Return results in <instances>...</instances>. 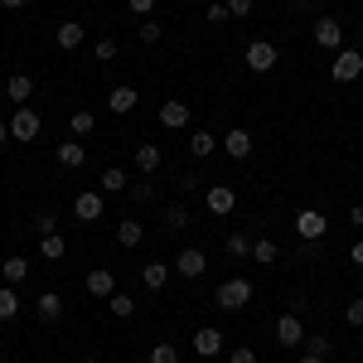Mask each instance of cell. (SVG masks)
Wrapping results in <instances>:
<instances>
[{"mask_svg": "<svg viewBox=\"0 0 363 363\" xmlns=\"http://www.w3.org/2000/svg\"><path fill=\"white\" fill-rule=\"evenodd\" d=\"M252 296H257V291H252V281H247V277H228L223 286L213 291V306L228 310V315H238V310H247V306H252Z\"/></svg>", "mask_w": 363, "mask_h": 363, "instance_id": "cell-1", "label": "cell"}, {"mask_svg": "<svg viewBox=\"0 0 363 363\" xmlns=\"http://www.w3.org/2000/svg\"><path fill=\"white\" fill-rule=\"evenodd\" d=\"M330 78H335V83H359L363 78V49L344 44V49L335 54V63H330Z\"/></svg>", "mask_w": 363, "mask_h": 363, "instance_id": "cell-2", "label": "cell"}, {"mask_svg": "<svg viewBox=\"0 0 363 363\" xmlns=\"http://www.w3.org/2000/svg\"><path fill=\"white\" fill-rule=\"evenodd\" d=\"M310 39H315L320 49H330V54H339V49H344V25H339L335 15H320V20L310 25Z\"/></svg>", "mask_w": 363, "mask_h": 363, "instance_id": "cell-3", "label": "cell"}, {"mask_svg": "<svg viewBox=\"0 0 363 363\" xmlns=\"http://www.w3.org/2000/svg\"><path fill=\"white\" fill-rule=\"evenodd\" d=\"M73 213H78V223H97L107 213V194L102 189H83V194L73 199Z\"/></svg>", "mask_w": 363, "mask_h": 363, "instance_id": "cell-4", "label": "cell"}, {"mask_svg": "<svg viewBox=\"0 0 363 363\" xmlns=\"http://www.w3.org/2000/svg\"><path fill=\"white\" fill-rule=\"evenodd\" d=\"M203 272H208V252H203V247H184L179 257H174V277L199 281Z\"/></svg>", "mask_w": 363, "mask_h": 363, "instance_id": "cell-5", "label": "cell"}, {"mask_svg": "<svg viewBox=\"0 0 363 363\" xmlns=\"http://www.w3.org/2000/svg\"><path fill=\"white\" fill-rule=\"evenodd\" d=\"M44 131V116L34 112V107H15V116H10V136L15 140H34Z\"/></svg>", "mask_w": 363, "mask_h": 363, "instance_id": "cell-6", "label": "cell"}, {"mask_svg": "<svg viewBox=\"0 0 363 363\" xmlns=\"http://www.w3.org/2000/svg\"><path fill=\"white\" fill-rule=\"evenodd\" d=\"M277 344L281 349H301V344H306V325H301L296 310H286V315L277 320Z\"/></svg>", "mask_w": 363, "mask_h": 363, "instance_id": "cell-7", "label": "cell"}, {"mask_svg": "<svg viewBox=\"0 0 363 363\" xmlns=\"http://www.w3.org/2000/svg\"><path fill=\"white\" fill-rule=\"evenodd\" d=\"M296 233H301V238H310V242H325L330 218H325L320 208H301V213H296Z\"/></svg>", "mask_w": 363, "mask_h": 363, "instance_id": "cell-8", "label": "cell"}, {"mask_svg": "<svg viewBox=\"0 0 363 363\" xmlns=\"http://www.w3.org/2000/svg\"><path fill=\"white\" fill-rule=\"evenodd\" d=\"M247 68L252 73H272V68H277V44H272V39H252L247 44Z\"/></svg>", "mask_w": 363, "mask_h": 363, "instance_id": "cell-9", "label": "cell"}, {"mask_svg": "<svg viewBox=\"0 0 363 363\" xmlns=\"http://www.w3.org/2000/svg\"><path fill=\"white\" fill-rule=\"evenodd\" d=\"M203 199H208V213H213V218H228V213L238 208L233 184H208V189H203Z\"/></svg>", "mask_w": 363, "mask_h": 363, "instance_id": "cell-10", "label": "cell"}, {"mask_svg": "<svg viewBox=\"0 0 363 363\" xmlns=\"http://www.w3.org/2000/svg\"><path fill=\"white\" fill-rule=\"evenodd\" d=\"M107 107H112L116 116H131V112L140 107V92H136L131 83H116L112 92H107Z\"/></svg>", "mask_w": 363, "mask_h": 363, "instance_id": "cell-11", "label": "cell"}, {"mask_svg": "<svg viewBox=\"0 0 363 363\" xmlns=\"http://www.w3.org/2000/svg\"><path fill=\"white\" fill-rule=\"evenodd\" d=\"M83 286H87V296H97V301H112L116 296V277L107 272V267H92Z\"/></svg>", "mask_w": 363, "mask_h": 363, "instance_id": "cell-12", "label": "cell"}, {"mask_svg": "<svg viewBox=\"0 0 363 363\" xmlns=\"http://www.w3.org/2000/svg\"><path fill=\"white\" fill-rule=\"evenodd\" d=\"M83 39H87V29L78 25V20H63V25L54 29V44L63 49V54H73V49H83Z\"/></svg>", "mask_w": 363, "mask_h": 363, "instance_id": "cell-13", "label": "cell"}, {"mask_svg": "<svg viewBox=\"0 0 363 363\" xmlns=\"http://www.w3.org/2000/svg\"><path fill=\"white\" fill-rule=\"evenodd\" d=\"M223 330H213V325H203V330H199L194 335V354L199 359H213V354H223Z\"/></svg>", "mask_w": 363, "mask_h": 363, "instance_id": "cell-14", "label": "cell"}, {"mask_svg": "<svg viewBox=\"0 0 363 363\" xmlns=\"http://www.w3.org/2000/svg\"><path fill=\"white\" fill-rule=\"evenodd\" d=\"M184 145H189V160H208L213 150H223V140L213 136V131H189Z\"/></svg>", "mask_w": 363, "mask_h": 363, "instance_id": "cell-15", "label": "cell"}, {"mask_svg": "<svg viewBox=\"0 0 363 363\" xmlns=\"http://www.w3.org/2000/svg\"><path fill=\"white\" fill-rule=\"evenodd\" d=\"M5 97H10L15 107H25L29 97H34V78H29V73H10V78H5Z\"/></svg>", "mask_w": 363, "mask_h": 363, "instance_id": "cell-16", "label": "cell"}, {"mask_svg": "<svg viewBox=\"0 0 363 363\" xmlns=\"http://www.w3.org/2000/svg\"><path fill=\"white\" fill-rule=\"evenodd\" d=\"M189 107H184V102H174V97H169L165 107H160V126H165V131H184V126H189Z\"/></svg>", "mask_w": 363, "mask_h": 363, "instance_id": "cell-17", "label": "cell"}, {"mask_svg": "<svg viewBox=\"0 0 363 363\" xmlns=\"http://www.w3.org/2000/svg\"><path fill=\"white\" fill-rule=\"evenodd\" d=\"M131 160H136V169H140V174H155V169L165 165V155H160V145H150V140H140V145H136V155H131Z\"/></svg>", "mask_w": 363, "mask_h": 363, "instance_id": "cell-18", "label": "cell"}, {"mask_svg": "<svg viewBox=\"0 0 363 363\" xmlns=\"http://www.w3.org/2000/svg\"><path fill=\"white\" fill-rule=\"evenodd\" d=\"M160 223H165L169 233H179V228H189V203H184V199H169L165 208H160Z\"/></svg>", "mask_w": 363, "mask_h": 363, "instance_id": "cell-19", "label": "cell"}, {"mask_svg": "<svg viewBox=\"0 0 363 363\" xmlns=\"http://www.w3.org/2000/svg\"><path fill=\"white\" fill-rule=\"evenodd\" d=\"M116 242H121V247H140V242H145V223L126 213V218L116 223Z\"/></svg>", "mask_w": 363, "mask_h": 363, "instance_id": "cell-20", "label": "cell"}, {"mask_svg": "<svg viewBox=\"0 0 363 363\" xmlns=\"http://www.w3.org/2000/svg\"><path fill=\"white\" fill-rule=\"evenodd\" d=\"M34 315H39L44 325H54L58 315H63V296H58V291H44V296H34Z\"/></svg>", "mask_w": 363, "mask_h": 363, "instance_id": "cell-21", "label": "cell"}, {"mask_svg": "<svg viewBox=\"0 0 363 363\" xmlns=\"http://www.w3.org/2000/svg\"><path fill=\"white\" fill-rule=\"evenodd\" d=\"M54 155H58V165H63V169H78V165L87 160V145H83L78 136H73V140H63V145H58Z\"/></svg>", "mask_w": 363, "mask_h": 363, "instance_id": "cell-22", "label": "cell"}, {"mask_svg": "<svg viewBox=\"0 0 363 363\" xmlns=\"http://www.w3.org/2000/svg\"><path fill=\"white\" fill-rule=\"evenodd\" d=\"M97 189H102V194H126V189H131V174H126L121 165H107V169H102V184H97Z\"/></svg>", "mask_w": 363, "mask_h": 363, "instance_id": "cell-23", "label": "cell"}, {"mask_svg": "<svg viewBox=\"0 0 363 363\" xmlns=\"http://www.w3.org/2000/svg\"><path fill=\"white\" fill-rule=\"evenodd\" d=\"M223 155H233V160H247V155H252V136L242 131V126L223 136Z\"/></svg>", "mask_w": 363, "mask_h": 363, "instance_id": "cell-24", "label": "cell"}, {"mask_svg": "<svg viewBox=\"0 0 363 363\" xmlns=\"http://www.w3.org/2000/svg\"><path fill=\"white\" fill-rule=\"evenodd\" d=\"M252 262H257V267H277L281 247L272 242V238H257V242H252Z\"/></svg>", "mask_w": 363, "mask_h": 363, "instance_id": "cell-25", "label": "cell"}, {"mask_svg": "<svg viewBox=\"0 0 363 363\" xmlns=\"http://www.w3.org/2000/svg\"><path fill=\"white\" fill-rule=\"evenodd\" d=\"M0 277H5V286H20V281L29 277V262L25 257H5V262H0Z\"/></svg>", "mask_w": 363, "mask_h": 363, "instance_id": "cell-26", "label": "cell"}, {"mask_svg": "<svg viewBox=\"0 0 363 363\" xmlns=\"http://www.w3.org/2000/svg\"><path fill=\"white\" fill-rule=\"evenodd\" d=\"M140 281H145V291H160V286L169 281V262H145Z\"/></svg>", "mask_w": 363, "mask_h": 363, "instance_id": "cell-27", "label": "cell"}, {"mask_svg": "<svg viewBox=\"0 0 363 363\" xmlns=\"http://www.w3.org/2000/svg\"><path fill=\"white\" fill-rule=\"evenodd\" d=\"M301 349H306V354H315V359H330V354H335V339H330V335H306V344H301Z\"/></svg>", "mask_w": 363, "mask_h": 363, "instance_id": "cell-28", "label": "cell"}, {"mask_svg": "<svg viewBox=\"0 0 363 363\" xmlns=\"http://www.w3.org/2000/svg\"><path fill=\"white\" fill-rule=\"evenodd\" d=\"M68 126H73V136L83 140V136H92V131H97V116H92V112H83V107H78V112L68 116Z\"/></svg>", "mask_w": 363, "mask_h": 363, "instance_id": "cell-29", "label": "cell"}, {"mask_svg": "<svg viewBox=\"0 0 363 363\" xmlns=\"http://www.w3.org/2000/svg\"><path fill=\"white\" fill-rule=\"evenodd\" d=\"M223 252H228V257H252V242H247V233H238V228H233V233L223 238Z\"/></svg>", "mask_w": 363, "mask_h": 363, "instance_id": "cell-30", "label": "cell"}, {"mask_svg": "<svg viewBox=\"0 0 363 363\" xmlns=\"http://www.w3.org/2000/svg\"><path fill=\"white\" fill-rule=\"evenodd\" d=\"M63 252H68V242H63L58 233H49V238H39V257H44V262H58Z\"/></svg>", "mask_w": 363, "mask_h": 363, "instance_id": "cell-31", "label": "cell"}, {"mask_svg": "<svg viewBox=\"0 0 363 363\" xmlns=\"http://www.w3.org/2000/svg\"><path fill=\"white\" fill-rule=\"evenodd\" d=\"M20 315V296H15V286H0V320H15Z\"/></svg>", "mask_w": 363, "mask_h": 363, "instance_id": "cell-32", "label": "cell"}, {"mask_svg": "<svg viewBox=\"0 0 363 363\" xmlns=\"http://www.w3.org/2000/svg\"><path fill=\"white\" fill-rule=\"evenodd\" d=\"M107 306H112V315H116V320H131V315H136V301H131L126 291H116V296L107 301Z\"/></svg>", "mask_w": 363, "mask_h": 363, "instance_id": "cell-33", "label": "cell"}, {"mask_svg": "<svg viewBox=\"0 0 363 363\" xmlns=\"http://www.w3.org/2000/svg\"><path fill=\"white\" fill-rule=\"evenodd\" d=\"M126 194H131V203H155V199H160V189H155L150 179H140V184H131V189H126Z\"/></svg>", "mask_w": 363, "mask_h": 363, "instance_id": "cell-34", "label": "cell"}, {"mask_svg": "<svg viewBox=\"0 0 363 363\" xmlns=\"http://www.w3.org/2000/svg\"><path fill=\"white\" fill-rule=\"evenodd\" d=\"M58 218L54 213H49V208H39V213H34V218H29V228H34V233H39V238H49V233H58Z\"/></svg>", "mask_w": 363, "mask_h": 363, "instance_id": "cell-35", "label": "cell"}, {"mask_svg": "<svg viewBox=\"0 0 363 363\" xmlns=\"http://www.w3.org/2000/svg\"><path fill=\"white\" fill-rule=\"evenodd\" d=\"M116 49H121V44H116L112 34H102V39L92 44V54H97V63H112V58H116Z\"/></svg>", "mask_w": 363, "mask_h": 363, "instance_id": "cell-36", "label": "cell"}, {"mask_svg": "<svg viewBox=\"0 0 363 363\" xmlns=\"http://www.w3.org/2000/svg\"><path fill=\"white\" fill-rule=\"evenodd\" d=\"M150 363H179V349H174L169 339H160V344L150 349Z\"/></svg>", "mask_w": 363, "mask_h": 363, "instance_id": "cell-37", "label": "cell"}, {"mask_svg": "<svg viewBox=\"0 0 363 363\" xmlns=\"http://www.w3.org/2000/svg\"><path fill=\"white\" fill-rule=\"evenodd\" d=\"M199 189H208L203 174H199V169H184V174H179V194H199Z\"/></svg>", "mask_w": 363, "mask_h": 363, "instance_id": "cell-38", "label": "cell"}, {"mask_svg": "<svg viewBox=\"0 0 363 363\" xmlns=\"http://www.w3.org/2000/svg\"><path fill=\"white\" fill-rule=\"evenodd\" d=\"M140 44H160V34H165V25H160V20H140Z\"/></svg>", "mask_w": 363, "mask_h": 363, "instance_id": "cell-39", "label": "cell"}, {"mask_svg": "<svg viewBox=\"0 0 363 363\" xmlns=\"http://www.w3.org/2000/svg\"><path fill=\"white\" fill-rule=\"evenodd\" d=\"M228 363H257V349L252 344H238V349H228Z\"/></svg>", "mask_w": 363, "mask_h": 363, "instance_id": "cell-40", "label": "cell"}, {"mask_svg": "<svg viewBox=\"0 0 363 363\" xmlns=\"http://www.w3.org/2000/svg\"><path fill=\"white\" fill-rule=\"evenodd\" d=\"M233 15H228V5L223 0H208V25H228Z\"/></svg>", "mask_w": 363, "mask_h": 363, "instance_id": "cell-41", "label": "cell"}, {"mask_svg": "<svg viewBox=\"0 0 363 363\" xmlns=\"http://www.w3.org/2000/svg\"><path fill=\"white\" fill-rule=\"evenodd\" d=\"M315 257H320V242L301 238V247H296V262H315Z\"/></svg>", "mask_w": 363, "mask_h": 363, "instance_id": "cell-42", "label": "cell"}, {"mask_svg": "<svg viewBox=\"0 0 363 363\" xmlns=\"http://www.w3.org/2000/svg\"><path fill=\"white\" fill-rule=\"evenodd\" d=\"M344 320H349L354 330H363V301H349V306H344Z\"/></svg>", "mask_w": 363, "mask_h": 363, "instance_id": "cell-43", "label": "cell"}, {"mask_svg": "<svg viewBox=\"0 0 363 363\" xmlns=\"http://www.w3.org/2000/svg\"><path fill=\"white\" fill-rule=\"evenodd\" d=\"M223 5H228V15L238 20V15H252V5H257V0H223Z\"/></svg>", "mask_w": 363, "mask_h": 363, "instance_id": "cell-44", "label": "cell"}, {"mask_svg": "<svg viewBox=\"0 0 363 363\" xmlns=\"http://www.w3.org/2000/svg\"><path fill=\"white\" fill-rule=\"evenodd\" d=\"M150 10H155V0H131V15H140V20H150Z\"/></svg>", "mask_w": 363, "mask_h": 363, "instance_id": "cell-45", "label": "cell"}, {"mask_svg": "<svg viewBox=\"0 0 363 363\" xmlns=\"http://www.w3.org/2000/svg\"><path fill=\"white\" fill-rule=\"evenodd\" d=\"M349 262H354V267H363V238L354 242V247H349Z\"/></svg>", "mask_w": 363, "mask_h": 363, "instance_id": "cell-46", "label": "cell"}, {"mask_svg": "<svg viewBox=\"0 0 363 363\" xmlns=\"http://www.w3.org/2000/svg\"><path fill=\"white\" fill-rule=\"evenodd\" d=\"M349 223H359V228H363V203H354V208H349Z\"/></svg>", "mask_w": 363, "mask_h": 363, "instance_id": "cell-47", "label": "cell"}, {"mask_svg": "<svg viewBox=\"0 0 363 363\" xmlns=\"http://www.w3.org/2000/svg\"><path fill=\"white\" fill-rule=\"evenodd\" d=\"M296 10H301V15H310V10H315V0H296Z\"/></svg>", "mask_w": 363, "mask_h": 363, "instance_id": "cell-48", "label": "cell"}, {"mask_svg": "<svg viewBox=\"0 0 363 363\" xmlns=\"http://www.w3.org/2000/svg\"><path fill=\"white\" fill-rule=\"evenodd\" d=\"M5 140H10V121H0V145H5Z\"/></svg>", "mask_w": 363, "mask_h": 363, "instance_id": "cell-49", "label": "cell"}, {"mask_svg": "<svg viewBox=\"0 0 363 363\" xmlns=\"http://www.w3.org/2000/svg\"><path fill=\"white\" fill-rule=\"evenodd\" d=\"M0 5H5V10H20V5H25V0H0Z\"/></svg>", "mask_w": 363, "mask_h": 363, "instance_id": "cell-50", "label": "cell"}, {"mask_svg": "<svg viewBox=\"0 0 363 363\" xmlns=\"http://www.w3.org/2000/svg\"><path fill=\"white\" fill-rule=\"evenodd\" d=\"M301 363H325V359H315V354H301Z\"/></svg>", "mask_w": 363, "mask_h": 363, "instance_id": "cell-51", "label": "cell"}, {"mask_svg": "<svg viewBox=\"0 0 363 363\" xmlns=\"http://www.w3.org/2000/svg\"><path fill=\"white\" fill-rule=\"evenodd\" d=\"M83 363H102V359H83Z\"/></svg>", "mask_w": 363, "mask_h": 363, "instance_id": "cell-52", "label": "cell"}, {"mask_svg": "<svg viewBox=\"0 0 363 363\" xmlns=\"http://www.w3.org/2000/svg\"><path fill=\"white\" fill-rule=\"evenodd\" d=\"M194 5H208V0H194Z\"/></svg>", "mask_w": 363, "mask_h": 363, "instance_id": "cell-53", "label": "cell"}]
</instances>
